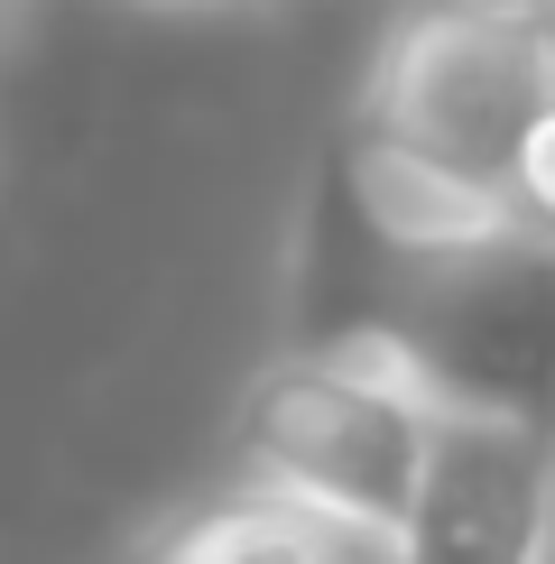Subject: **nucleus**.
I'll return each instance as SVG.
<instances>
[{
    "label": "nucleus",
    "mask_w": 555,
    "mask_h": 564,
    "mask_svg": "<svg viewBox=\"0 0 555 564\" xmlns=\"http://www.w3.org/2000/svg\"><path fill=\"white\" fill-rule=\"evenodd\" d=\"M435 408H445L435 370L389 324L296 343L231 408V481L287 490V500L324 509V519L399 536Z\"/></svg>",
    "instance_id": "nucleus-1"
},
{
    "label": "nucleus",
    "mask_w": 555,
    "mask_h": 564,
    "mask_svg": "<svg viewBox=\"0 0 555 564\" xmlns=\"http://www.w3.org/2000/svg\"><path fill=\"white\" fill-rule=\"evenodd\" d=\"M555 93V10H519V0H399L380 56H370L361 139L416 149L435 167L509 185L527 121Z\"/></svg>",
    "instance_id": "nucleus-2"
},
{
    "label": "nucleus",
    "mask_w": 555,
    "mask_h": 564,
    "mask_svg": "<svg viewBox=\"0 0 555 564\" xmlns=\"http://www.w3.org/2000/svg\"><path fill=\"white\" fill-rule=\"evenodd\" d=\"M389 334L435 370V389L555 416V241L500 231L445 260H407V305Z\"/></svg>",
    "instance_id": "nucleus-3"
},
{
    "label": "nucleus",
    "mask_w": 555,
    "mask_h": 564,
    "mask_svg": "<svg viewBox=\"0 0 555 564\" xmlns=\"http://www.w3.org/2000/svg\"><path fill=\"white\" fill-rule=\"evenodd\" d=\"M399 564H555V416L445 389L399 519Z\"/></svg>",
    "instance_id": "nucleus-4"
},
{
    "label": "nucleus",
    "mask_w": 555,
    "mask_h": 564,
    "mask_svg": "<svg viewBox=\"0 0 555 564\" xmlns=\"http://www.w3.org/2000/svg\"><path fill=\"white\" fill-rule=\"evenodd\" d=\"M342 176H352V214L361 231L389 250V260H445V250H472V241H500V231H519L509 214V195L491 185L435 167V158L416 149H389V139H361L352 130V158H342Z\"/></svg>",
    "instance_id": "nucleus-5"
},
{
    "label": "nucleus",
    "mask_w": 555,
    "mask_h": 564,
    "mask_svg": "<svg viewBox=\"0 0 555 564\" xmlns=\"http://www.w3.org/2000/svg\"><path fill=\"white\" fill-rule=\"evenodd\" d=\"M342 546H352V519H324L260 481H222L139 528L111 564H342Z\"/></svg>",
    "instance_id": "nucleus-6"
},
{
    "label": "nucleus",
    "mask_w": 555,
    "mask_h": 564,
    "mask_svg": "<svg viewBox=\"0 0 555 564\" xmlns=\"http://www.w3.org/2000/svg\"><path fill=\"white\" fill-rule=\"evenodd\" d=\"M29 29V0H0V56H10V37Z\"/></svg>",
    "instance_id": "nucleus-7"
},
{
    "label": "nucleus",
    "mask_w": 555,
    "mask_h": 564,
    "mask_svg": "<svg viewBox=\"0 0 555 564\" xmlns=\"http://www.w3.org/2000/svg\"><path fill=\"white\" fill-rule=\"evenodd\" d=\"M157 10H250V0H157Z\"/></svg>",
    "instance_id": "nucleus-8"
},
{
    "label": "nucleus",
    "mask_w": 555,
    "mask_h": 564,
    "mask_svg": "<svg viewBox=\"0 0 555 564\" xmlns=\"http://www.w3.org/2000/svg\"><path fill=\"white\" fill-rule=\"evenodd\" d=\"M519 10H555V0H519Z\"/></svg>",
    "instance_id": "nucleus-9"
}]
</instances>
